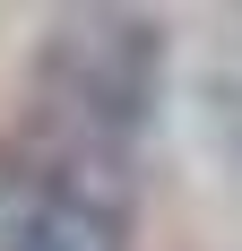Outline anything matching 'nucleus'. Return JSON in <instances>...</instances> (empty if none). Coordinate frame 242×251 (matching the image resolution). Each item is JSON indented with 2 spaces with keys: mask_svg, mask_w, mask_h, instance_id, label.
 Masks as SVG:
<instances>
[{
  "mask_svg": "<svg viewBox=\"0 0 242 251\" xmlns=\"http://www.w3.org/2000/svg\"><path fill=\"white\" fill-rule=\"evenodd\" d=\"M0 251H130V148L35 122L0 139Z\"/></svg>",
  "mask_w": 242,
  "mask_h": 251,
  "instance_id": "obj_1",
  "label": "nucleus"
},
{
  "mask_svg": "<svg viewBox=\"0 0 242 251\" xmlns=\"http://www.w3.org/2000/svg\"><path fill=\"white\" fill-rule=\"evenodd\" d=\"M165 104V26L130 9L61 18L35 52V113L61 130H87L104 148H130Z\"/></svg>",
  "mask_w": 242,
  "mask_h": 251,
  "instance_id": "obj_2",
  "label": "nucleus"
}]
</instances>
